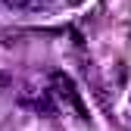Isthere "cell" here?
Masks as SVG:
<instances>
[{
  "instance_id": "obj_1",
  "label": "cell",
  "mask_w": 131,
  "mask_h": 131,
  "mask_svg": "<svg viewBox=\"0 0 131 131\" xmlns=\"http://www.w3.org/2000/svg\"><path fill=\"white\" fill-rule=\"evenodd\" d=\"M50 97H56L66 109H72L81 122H91L88 106H84V100H81V91H78V84L72 81V75H66V72H53V75H50Z\"/></svg>"
},
{
  "instance_id": "obj_2",
  "label": "cell",
  "mask_w": 131,
  "mask_h": 131,
  "mask_svg": "<svg viewBox=\"0 0 131 131\" xmlns=\"http://www.w3.org/2000/svg\"><path fill=\"white\" fill-rule=\"evenodd\" d=\"M22 103H25V106H35L38 112H44V116H53V112H56L50 91H35V88H28V91H22Z\"/></svg>"
},
{
  "instance_id": "obj_3",
  "label": "cell",
  "mask_w": 131,
  "mask_h": 131,
  "mask_svg": "<svg viewBox=\"0 0 131 131\" xmlns=\"http://www.w3.org/2000/svg\"><path fill=\"white\" fill-rule=\"evenodd\" d=\"M9 9H22V13H44V9H53L59 0H3Z\"/></svg>"
},
{
  "instance_id": "obj_4",
  "label": "cell",
  "mask_w": 131,
  "mask_h": 131,
  "mask_svg": "<svg viewBox=\"0 0 131 131\" xmlns=\"http://www.w3.org/2000/svg\"><path fill=\"white\" fill-rule=\"evenodd\" d=\"M72 3H78V0H72Z\"/></svg>"
}]
</instances>
